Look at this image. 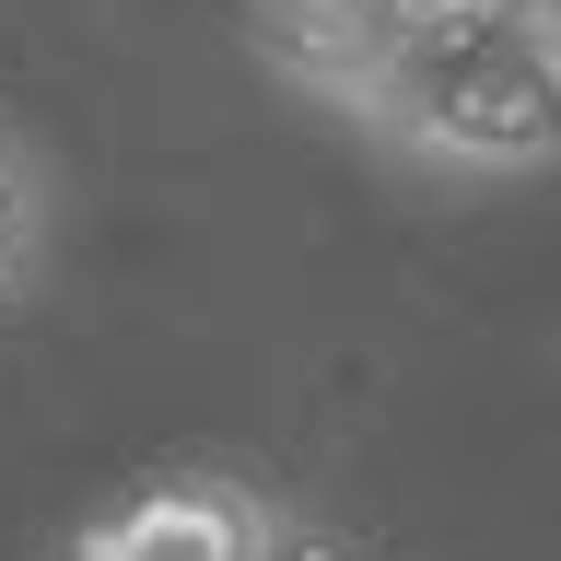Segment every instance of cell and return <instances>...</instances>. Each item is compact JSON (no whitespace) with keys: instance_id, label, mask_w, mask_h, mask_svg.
Masks as SVG:
<instances>
[{"instance_id":"1","label":"cell","mask_w":561,"mask_h":561,"mask_svg":"<svg viewBox=\"0 0 561 561\" xmlns=\"http://www.w3.org/2000/svg\"><path fill=\"white\" fill-rule=\"evenodd\" d=\"M257 59L410 164H561V0H257Z\"/></svg>"},{"instance_id":"2","label":"cell","mask_w":561,"mask_h":561,"mask_svg":"<svg viewBox=\"0 0 561 561\" xmlns=\"http://www.w3.org/2000/svg\"><path fill=\"white\" fill-rule=\"evenodd\" d=\"M70 561H293V526L234 468H152L70 538Z\"/></svg>"},{"instance_id":"3","label":"cell","mask_w":561,"mask_h":561,"mask_svg":"<svg viewBox=\"0 0 561 561\" xmlns=\"http://www.w3.org/2000/svg\"><path fill=\"white\" fill-rule=\"evenodd\" d=\"M35 245H47V175H35L24 140L0 129V316H12V293L35 280Z\"/></svg>"}]
</instances>
